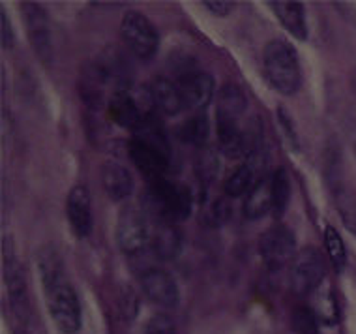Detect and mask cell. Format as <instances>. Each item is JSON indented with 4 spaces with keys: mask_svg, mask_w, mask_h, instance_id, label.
I'll return each mask as SVG.
<instances>
[{
    "mask_svg": "<svg viewBox=\"0 0 356 334\" xmlns=\"http://www.w3.org/2000/svg\"><path fill=\"white\" fill-rule=\"evenodd\" d=\"M40 276H42L45 304L53 321L64 334H74L81 328V304L77 293L66 278L64 267L53 248L40 252Z\"/></svg>",
    "mask_w": 356,
    "mask_h": 334,
    "instance_id": "1",
    "label": "cell"
},
{
    "mask_svg": "<svg viewBox=\"0 0 356 334\" xmlns=\"http://www.w3.org/2000/svg\"><path fill=\"white\" fill-rule=\"evenodd\" d=\"M264 75L272 88L283 96H293L302 85V72L298 56L293 45L276 38L264 45L263 51Z\"/></svg>",
    "mask_w": 356,
    "mask_h": 334,
    "instance_id": "2",
    "label": "cell"
},
{
    "mask_svg": "<svg viewBox=\"0 0 356 334\" xmlns=\"http://www.w3.org/2000/svg\"><path fill=\"white\" fill-rule=\"evenodd\" d=\"M193 196L190 188L165 177L148 180L147 209L158 218V222H182L190 218Z\"/></svg>",
    "mask_w": 356,
    "mask_h": 334,
    "instance_id": "3",
    "label": "cell"
},
{
    "mask_svg": "<svg viewBox=\"0 0 356 334\" xmlns=\"http://www.w3.org/2000/svg\"><path fill=\"white\" fill-rule=\"evenodd\" d=\"M117 242L118 248L128 255L141 254L143 250H147L152 242V229L147 212L134 205H126L118 214Z\"/></svg>",
    "mask_w": 356,
    "mask_h": 334,
    "instance_id": "4",
    "label": "cell"
},
{
    "mask_svg": "<svg viewBox=\"0 0 356 334\" xmlns=\"http://www.w3.org/2000/svg\"><path fill=\"white\" fill-rule=\"evenodd\" d=\"M120 36L134 55L150 61L160 47V34L152 21L139 12H126L120 23Z\"/></svg>",
    "mask_w": 356,
    "mask_h": 334,
    "instance_id": "5",
    "label": "cell"
},
{
    "mask_svg": "<svg viewBox=\"0 0 356 334\" xmlns=\"http://www.w3.org/2000/svg\"><path fill=\"white\" fill-rule=\"evenodd\" d=\"M326 265L319 250L307 246L295 255L289 269L291 287L298 295H312L317 287L325 284Z\"/></svg>",
    "mask_w": 356,
    "mask_h": 334,
    "instance_id": "6",
    "label": "cell"
},
{
    "mask_svg": "<svg viewBox=\"0 0 356 334\" xmlns=\"http://www.w3.org/2000/svg\"><path fill=\"white\" fill-rule=\"evenodd\" d=\"M259 252L261 257L272 271H280L287 263H293L296 252V239L293 231L283 225L274 223L268 228L259 241Z\"/></svg>",
    "mask_w": 356,
    "mask_h": 334,
    "instance_id": "7",
    "label": "cell"
},
{
    "mask_svg": "<svg viewBox=\"0 0 356 334\" xmlns=\"http://www.w3.org/2000/svg\"><path fill=\"white\" fill-rule=\"evenodd\" d=\"M21 8H23V17H25L26 32L31 38L32 49L43 64H49L53 61V38H51V25L47 13L36 2H23Z\"/></svg>",
    "mask_w": 356,
    "mask_h": 334,
    "instance_id": "8",
    "label": "cell"
},
{
    "mask_svg": "<svg viewBox=\"0 0 356 334\" xmlns=\"http://www.w3.org/2000/svg\"><path fill=\"white\" fill-rule=\"evenodd\" d=\"M141 289L150 303L161 308H175L180 299L177 282L163 269H147L141 274Z\"/></svg>",
    "mask_w": 356,
    "mask_h": 334,
    "instance_id": "9",
    "label": "cell"
},
{
    "mask_svg": "<svg viewBox=\"0 0 356 334\" xmlns=\"http://www.w3.org/2000/svg\"><path fill=\"white\" fill-rule=\"evenodd\" d=\"M178 88L184 98L186 109H197L201 111L209 106L210 100L214 96V79L212 75L201 70H191L186 72L180 79H178Z\"/></svg>",
    "mask_w": 356,
    "mask_h": 334,
    "instance_id": "10",
    "label": "cell"
},
{
    "mask_svg": "<svg viewBox=\"0 0 356 334\" xmlns=\"http://www.w3.org/2000/svg\"><path fill=\"white\" fill-rule=\"evenodd\" d=\"M70 228L77 239H86L92 233V201L85 186H75L66 201Z\"/></svg>",
    "mask_w": 356,
    "mask_h": 334,
    "instance_id": "11",
    "label": "cell"
},
{
    "mask_svg": "<svg viewBox=\"0 0 356 334\" xmlns=\"http://www.w3.org/2000/svg\"><path fill=\"white\" fill-rule=\"evenodd\" d=\"M128 154L131 161L136 164L137 169L147 177V180L165 177L169 160H171L169 156L161 154L152 147H147V145H143L136 139H131L128 143Z\"/></svg>",
    "mask_w": 356,
    "mask_h": 334,
    "instance_id": "12",
    "label": "cell"
},
{
    "mask_svg": "<svg viewBox=\"0 0 356 334\" xmlns=\"http://www.w3.org/2000/svg\"><path fill=\"white\" fill-rule=\"evenodd\" d=\"M268 6L272 8V12L280 19V23L283 29L296 40L306 42L307 40V23H306V12L302 2L296 0H272L268 2Z\"/></svg>",
    "mask_w": 356,
    "mask_h": 334,
    "instance_id": "13",
    "label": "cell"
},
{
    "mask_svg": "<svg viewBox=\"0 0 356 334\" xmlns=\"http://www.w3.org/2000/svg\"><path fill=\"white\" fill-rule=\"evenodd\" d=\"M152 252L156 257L163 261L175 260L182 252L184 246V237L182 231L177 228V223L171 222H158L152 231Z\"/></svg>",
    "mask_w": 356,
    "mask_h": 334,
    "instance_id": "14",
    "label": "cell"
},
{
    "mask_svg": "<svg viewBox=\"0 0 356 334\" xmlns=\"http://www.w3.org/2000/svg\"><path fill=\"white\" fill-rule=\"evenodd\" d=\"M102 182L105 193L113 201H124L134 192V179L122 164L115 160H107L102 166Z\"/></svg>",
    "mask_w": 356,
    "mask_h": 334,
    "instance_id": "15",
    "label": "cell"
},
{
    "mask_svg": "<svg viewBox=\"0 0 356 334\" xmlns=\"http://www.w3.org/2000/svg\"><path fill=\"white\" fill-rule=\"evenodd\" d=\"M150 93H152L154 106L165 115H178L186 109L184 98L180 94L177 83L165 79V77H158L154 79L150 85Z\"/></svg>",
    "mask_w": 356,
    "mask_h": 334,
    "instance_id": "16",
    "label": "cell"
},
{
    "mask_svg": "<svg viewBox=\"0 0 356 334\" xmlns=\"http://www.w3.org/2000/svg\"><path fill=\"white\" fill-rule=\"evenodd\" d=\"M4 282H6L8 293H10L13 303L25 301V274H23V267L19 265L17 257H15L10 239L4 241Z\"/></svg>",
    "mask_w": 356,
    "mask_h": 334,
    "instance_id": "17",
    "label": "cell"
},
{
    "mask_svg": "<svg viewBox=\"0 0 356 334\" xmlns=\"http://www.w3.org/2000/svg\"><path fill=\"white\" fill-rule=\"evenodd\" d=\"M248 98L246 94L242 93V88L233 83H225L218 93V115L220 118H229L238 122L240 117L246 113Z\"/></svg>",
    "mask_w": 356,
    "mask_h": 334,
    "instance_id": "18",
    "label": "cell"
},
{
    "mask_svg": "<svg viewBox=\"0 0 356 334\" xmlns=\"http://www.w3.org/2000/svg\"><path fill=\"white\" fill-rule=\"evenodd\" d=\"M272 211V192H270V179H261L257 184L253 186L252 192L246 196L244 203V216L248 220H259L264 214Z\"/></svg>",
    "mask_w": 356,
    "mask_h": 334,
    "instance_id": "19",
    "label": "cell"
},
{
    "mask_svg": "<svg viewBox=\"0 0 356 334\" xmlns=\"http://www.w3.org/2000/svg\"><path fill=\"white\" fill-rule=\"evenodd\" d=\"M259 180H255V166L253 161H246L234 169L233 173L229 175L227 180H225V193L229 198H242L246 193L252 192V188L257 184Z\"/></svg>",
    "mask_w": 356,
    "mask_h": 334,
    "instance_id": "20",
    "label": "cell"
},
{
    "mask_svg": "<svg viewBox=\"0 0 356 334\" xmlns=\"http://www.w3.org/2000/svg\"><path fill=\"white\" fill-rule=\"evenodd\" d=\"M210 136V122L209 117L203 111H197L195 115H191L190 118H186V122L178 128V137L184 143L190 145H197L201 147L209 141Z\"/></svg>",
    "mask_w": 356,
    "mask_h": 334,
    "instance_id": "21",
    "label": "cell"
},
{
    "mask_svg": "<svg viewBox=\"0 0 356 334\" xmlns=\"http://www.w3.org/2000/svg\"><path fill=\"white\" fill-rule=\"evenodd\" d=\"M270 192H272V214L282 218L283 212L287 211V205L291 201V180L287 171L280 167L270 177Z\"/></svg>",
    "mask_w": 356,
    "mask_h": 334,
    "instance_id": "22",
    "label": "cell"
},
{
    "mask_svg": "<svg viewBox=\"0 0 356 334\" xmlns=\"http://www.w3.org/2000/svg\"><path fill=\"white\" fill-rule=\"evenodd\" d=\"M334 199H336V207H338L343 225L356 235V192L339 182L334 186Z\"/></svg>",
    "mask_w": 356,
    "mask_h": 334,
    "instance_id": "23",
    "label": "cell"
},
{
    "mask_svg": "<svg viewBox=\"0 0 356 334\" xmlns=\"http://www.w3.org/2000/svg\"><path fill=\"white\" fill-rule=\"evenodd\" d=\"M312 295H314L312 297V310L315 312V316L319 317V321L328 323V325L338 321V304H336V299H334L330 287L323 284Z\"/></svg>",
    "mask_w": 356,
    "mask_h": 334,
    "instance_id": "24",
    "label": "cell"
},
{
    "mask_svg": "<svg viewBox=\"0 0 356 334\" xmlns=\"http://www.w3.org/2000/svg\"><path fill=\"white\" fill-rule=\"evenodd\" d=\"M325 244H326V254L330 257L334 269L341 273L347 265V250H345L343 239L339 237V233L336 229L328 225L325 229Z\"/></svg>",
    "mask_w": 356,
    "mask_h": 334,
    "instance_id": "25",
    "label": "cell"
},
{
    "mask_svg": "<svg viewBox=\"0 0 356 334\" xmlns=\"http://www.w3.org/2000/svg\"><path fill=\"white\" fill-rule=\"evenodd\" d=\"M293 328L298 334H317L319 331V317L309 306H298L293 312Z\"/></svg>",
    "mask_w": 356,
    "mask_h": 334,
    "instance_id": "26",
    "label": "cell"
},
{
    "mask_svg": "<svg viewBox=\"0 0 356 334\" xmlns=\"http://www.w3.org/2000/svg\"><path fill=\"white\" fill-rule=\"evenodd\" d=\"M143 334H177L175 323L165 314H156L147 321Z\"/></svg>",
    "mask_w": 356,
    "mask_h": 334,
    "instance_id": "27",
    "label": "cell"
},
{
    "mask_svg": "<svg viewBox=\"0 0 356 334\" xmlns=\"http://www.w3.org/2000/svg\"><path fill=\"white\" fill-rule=\"evenodd\" d=\"M199 177H203L204 180H210L218 173V158H216L214 150H204L201 158H199Z\"/></svg>",
    "mask_w": 356,
    "mask_h": 334,
    "instance_id": "28",
    "label": "cell"
},
{
    "mask_svg": "<svg viewBox=\"0 0 356 334\" xmlns=\"http://www.w3.org/2000/svg\"><path fill=\"white\" fill-rule=\"evenodd\" d=\"M203 6L209 10L210 13H214V15H220V17H223V15H229V13L233 12L234 4L233 2H229V0H204Z\"/></svg>",
    "mask_w": 356,
    "mask_h": 334,
    "instance_id": "29",
    "label": "cell"
},
{
    "mask_svg": "<svg viewBox=\"0 0 356 334\" xmlns=\"http://www.w3.org/2000/svg\"><path fill=\"white\" fill-rule=\"evenodd\" d=\"M0 38H2V47L10 49L13 45V31L10 25V19L4 12H0Z\"/></svg>",
    "mask_w": 356,
    "mask_h": 334,
    "instance_id": "30",
    "label": "cell"
},
{
    "mask_svg": "<svg viewBox=\"0 0 356 334\" xmlns=\"http://www.w3.org/2000/svg\"><path fill=\"white\" fill-rule=\"evenodd\" d=\"M229 216V209H227V203L223 201V199H218L214 205H212V209H210V214H209V220H212V223H221L225 222V218Z\"/></svg>",
    "mask_w": 356,
    "mask_h": 334,
    "instance_id": "31",
    "label": "cell"
},
{
    "mask_svg": "<svg viewBox=\"0 0 356 334\" xmlns=\"http://www.w3.org/2000/svg\"><path fill=\"white\" fill-rule=\"evenodd\" d=\"M277 113H280V122H282V126L285 128V134H287L289 141H293V145L296 147L298 139H296V132L293 130V120H291V117H289L287 109H285V107H280Z\"/></svg>",
    "mask_w": 356,
    "mask_h": 334,
    "instance_id": "32",
    "label": "cell"
},
{
    "mask_svg": "<svg viewBox=\"0 0 356 334\" xmlns=\"http://www.w3.org/2000/svg\"><path fill=\"white\" fill-rule=\"evenodd\" d=\"M353 88H355V93H356V72L353 74Z\"/></svg>",
    "mask_w": 356,
    "mask_h": 334,
    "instance_id": "33",
    "label": "cell"
},
{
    "mask_svg": "<svg viewBox=\"0 0 356 334\" xmlns=\"http://www.w3.org/2000/svg\"><path fill=\"white\" fill-rule=\"evenodd\" d=\"M15 334H29V333H25V331H17V333Z\"/></svg>",
    "mask_w": 356,
    "mask_h": 334,
    "instance_id": "34",
    "label": "cell"
}]
</instances>
